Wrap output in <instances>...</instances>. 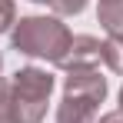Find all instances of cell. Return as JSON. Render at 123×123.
I'll return each instance as SVG.
<instances>
[{
    "mask_svg": "<svg viewBox=\"0 0 123 123\" xmlns=\"http://www.w3.org/2000/svg\"><path fill=\"white\" fill-rule=\"evenodd\" d=\"M97 20L106 30V37H123V0H100Z\"/></svg>",
    "mask_w": 123,
    "mask_h": 123,
    "instance_id": "cell-6",
    "label": "cell"
},
{
    "mask_svg": "<svg viewBox=\"0 0 123 123\" xmlns=\"http://www.w3.org/2000/svg\"><path fill=\"white\" fill-rule=\"evenodd\" d=\"M33 3H47V7H50V3H53V0H33Z\"/></svg>",
    "mask_w": 123,
    "mask_h": 123,
    "instance_id": "cell-12",
    "label": "cell"
},
{
    "mask_svg": "<svg viewBox=\"0 0 123 123\" xmlns=\"http://www.w3.org/2000/svg\"><path fill=\"white\" fill-rule=\"evenodd\" d=\"M100 60L113 70V73H120L123 77V37H106L100 43Z\"/></svg>",
    "mask_w": 123,
    "mask_h": 123,
    "instance_id": "cell-7",
    "label": "cell"
},
{
    "mask_svg": "<svg viewBox=\"0 0 123 123\" xmlns=\"http://www.w3.org/2000/svg\"><path fill=\"white\" fill-rule=\"evenodd\" d=\"M63 93H80V97H93V100H106V77H100L97 67H77L67 70L63 80Z\"/></svg>",
    "mask_w": 123,
    "mask_h": 123,
    "instance_id": "cell-3",
    "label": "cell"
},
{
    "mask_svg": "<svg viewBox=\"0 0 123 123\" xmlns=\"http://www.w3.org/2000/svg\"><path fill=\"white\" fill-rule=\"evenodd\" d=\"M120 113H123V90H120Z\"/></svg>",
    "mask_w": 123,
    "mask_h": 123,
    "instance_id": "cell-13",
    "label": "cell"
},
{
    "mask_svg": "<svg viewBox=\"0 0 123 123\" xmlns=\"http://www.w3.org/2000/svg\"><path fill=\"white\" fill-rule=\"evenodd\" d=\"M53 93V77L40 67H20L10 80V117L13 123H40L47 100Z\"/></svg>",
    "mask_w": 123,
    "mask_h": 123,
    "instance_id": "cell-2",
    "label": "cell"
},
{
    "mask_svg": "<svg viewBox=\"0 0 123 123\" xmlns=\"http://www.w3.org/2000/svg\"><path fill=\"white\" fill-rule=\"evenodd\" d=\"M10 40H13V50H20L27 57L60 63L73 33L67 30V23H60V17H20Z\"/></svg>",
    "mask_w": 123,
    "mask_h": 123,
    "instance_id": "cell-1",
    "label": "cell"
},
{
    "mask_svg": "<svg viewBox=\"0 0 123 123\" xmlns=\"http://www.w3.org/2000/svg\"><path fill=\"white\" fill-rule=\"evenodd\" d=\"M0 67H3V57H0Z\"/></svg>",
    "mask_w": 123,
    "mask_h": 123,
    "instance_id": "cell-14",
    "label": "cell"
},
{
    "mask_svg": "<svg viewBox=\"0 0 123 123\" xmlns=\"http://www.w3.org/2000/svg\"><path fill=\"white\" fill-rule=\"evenodd\" d=\"M100 123H123V113H120V110H113V113H103V117H100Z\"/></svg>",
    "mask_w": 123,
    "mask_h": 123,
    "instance_id": "cell-11",
    "label": "cell"
},
{
    "mask_svg": "<svg viewBox=\"0 0 123 123\" xmlns=\"http://www.w3.org/2000/svg\"><path fill=\"white\" fill-rule=\"evenodd\" d=\"M0 123H13L10 117V83L0 80Z\"/></svg>",
    "mask_w": 123,
    "mask_h": 123,
    "instance_id": "cell-10",
    "label": "cell"
},
{
    "mask_svg": "<svg viewBox=\"0 0 123 123\" xmlns=\"http://www.w3.org/2000/svg\"><path fill=\"white\" fill-rule=\"evenodd\" d=\"M100 63V40L97 37H73L70 47H67V53H63V60L57 67L63 70H77V67H97Z\"/></svg>",
    "mask_w": 123,
    "mask_h": 123,
    "instance_id": "cell-5",
    "label": "cell"
},
{
    "mask_svg": "<svg viewBox=\"0 0 123 123\" xmlns=\"http://www.w3.org/2000/svg\"><path fill=\"white\" fill-rule=\"evenodd\" d=\"M13 23H17V7H13V0H0V33H7Z\"/></svg>",
    "mask_w": 123,
    "mask_h": 123,
    "instance_id": "cell-9",
    "label": "cell"
},
{
    "mask_svg": "<svg viewBox=\"0 0 123 123\" xmlns=\"http://www.w3.org/2000/svg\"><path fill=\"white\" fill-rule=\"evenodd\" d=\"M97 110H100V100H93V97L63 93L60 110H57V123H97Z\"/></svg>",
    "mask_w": 123,
    "mask_h": 123,
    "instance_id": "cell-4",
    "label": "cell"
},
{
    "mask_svg": "<svg viewBox=\"0 0 123 123\" xmlns=\"http://www.w3.org/2000/svg\"><path fill=\"white\" fill-rule=\"evenodd\" d=\"M50 10H53L57 17H77V13L86 10V0H53Z\"/></svg>",
    "mask_w": 123,
    "mask_h": 123,
    "instance_id": "cell-8",
    "label": "cell"
}]
</instances>
